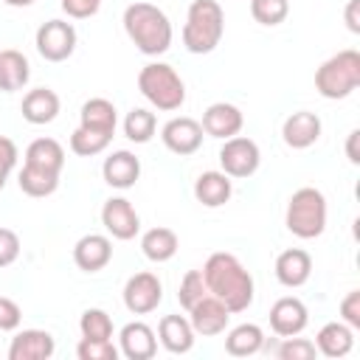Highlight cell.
Returning a JSON list of instances; mask_svg holds the SVG:
<instances>
[{
    "mask_svg": "<svg viewBox=\"0 0 360 360\" xmlns=\"http://www.w3.org/2000/svg\"><path fill=\"white\" fill-rule=\"evenodd\" d=\"M205 290L217 295L231 312H245L253 304V276L245 270V264L233 253H211L202 264Z\"/></svg>",
    "mask_w": 360,
    "mask_h": 360,
    "instance_id": "6da1fadb",
    "label": "cell"
},
{
    "mask_svg": "<svg viewBox=\"0 0 360 360\" xmlns=\"http://www.w3.org/2000/svg\"><path fill=\"white\" fill-rule=\"evenodd\" d=\"M124 31L132 39V45L146 56H160L172 45V22L163 8L152 3H129L124 8Z\"/></svg>",
    "mask_w": 360,
    "mask_h": 360,
    "instance_id": "7a4b0ae2",
    "label": "cell"
},
{
    "mask_svg": "<svg viewBox=\"0 0 360 360\" xmlns=\"http://www.w3.org/2000/svg\"><path fill=\"white\" fill-rule=\"evenodd\" d=\"M225 34V11L217 0H194L183 25V45L188 53H211Z\"/></svg>",
    "mask_w": 360,
    "mask_h": 360,
    "instance_id": "3957f363",
    "label": "cell"
},
{
    "mask_svg": "<svg viewBox=\"0 0 360 360\" xmlns=\"http://www.w3.org/2000/svg\"><path fill=\"white\" fill-rule=\"evenodd\" d=\"M138 90L143 93V98L152 107H158L163 112L180 110L183 101H186V84H183L180 73L166 62L143 65L141 73H138Z\"/></svg>",
    "mask_w": 360,
    "mask_h": 360,
    "instance_id": "277c9868",
    "label": "cell"
},
{
    "mask_svg": "<svg viewBox=\"0 0 360 360\" xmlns=\"http://www.w3.org/2000/svg\"><path fill=\"white\" fill-rule=\"evenodd\" d=\"M287 231L298 239H315L323 233L326 228V197L323 191L304 186L298 191H292L290 202H287V214H284Z\"/></svg>",
    "mask_w": 360,
    "mask_h": 360,
    "instance_id": "5b68a950",
    "label": "cell"
},
{
    "mask_svg": "<svg viewBox=\"0 0 360 360\" xmlns=\"http://www.w3.org/2000/svg\"><path fill=\"white\" fill-rule=\"evenodd\" d=\"M360 84V53L346 48L329 56L318 70H315V90L323 98H346L357 90Z\"/></svg>",
    "mask_w": 360,
    "mask_h": 360,
    "instance_id": "8992f818",
    "label": "cell"
},
{
    "mask_svg": "<svg viewBox=\"0 0 360 360\" xmlns=\"http://www.w3.org/2000/svg\"><path fill=\"white\" fill-rule=\"evenodd\" d=\"M37 51L48 62H65L76 51V28L68 20H48L37 28Z\"/></svg>",
    "mask_w": 360,
    "mask_h": 360,
    "instance_id": "52a82bcc",
    "label": "cell"
},
{
    "mask_svg": "<svg viewBox=\"0 0 360 360\" xmlns=\"http://www.w3.org/2000/svg\"><path fill=\"white\" fill-rule=\"evenodd\" d=\"M262 163V152L256 146V141L245 138V135H233L225 138L222 149H219V166L228 177H250Z\"/></svg>",
    "mask_w": 360,
    "mask_h": 360,
    "instance_id": "ba28073f",
    "label": "cell"
},
{
    "mask_svg": "<svg viewBox=\"0 0 360 360\" xmlns=\"http://www.w3.org/2000/svg\"><path fill=\"white\" fill-rule=\"evenodd\" d=\"M163 301V284L155 273L143 270L127 278L124 284V307L132 315H146L152 309H158V304Z\"/></svg>",
    "mask_w": 360,
    "mask_h": 360,
    "instance_id": "9c48e42d",
    "label": "cell"
},
{
    "mask_svg": "<svg viewBox=\"0 0 360 360\" xmlns=\"http://www.w3.org/2000/svg\"><path fill=\"white\" fill-rule=\"evenodd\" d=\"M101 225L112 239L127 242V239H135V233L141 231V217L127 197H110L101 208Z\"/></svg>",
    "mask_w": 360,
    "mask_h": 360,
    "instance_id": "30bf717a",
    "label": "cell"
},
{
    "mask_svg": "<svg viewBox=\"0 0 360 360\" xmlns=\"http://www.w3.org/2000/svg\"><path fill=\"white\" fill-rule=\"evenodd\" d=\"M160 138H163V146L169 152L186 158V155H194L202 146V127H200V121H194L188 115H180V118H172V121L163 124Z\"/></svg>",
    "mask_w": 360,
    "mask_h": 360,
    "instance_id": "8fae6325",
    "label": "cell"
},
{
    "mask_svg": "<svg viewBox=\"0 0 360 360\" xmlns=\"http://www.w3.org/2000/svg\"><path fill=\"white\" fill-rule=\"evenodd\" d=\"M228 318H231V309H228L217 295H211V292H205V295L188 309V323H191L194 335H202V338H211V335L225 332Z\"/></svg>",
    "mask_w": 360,
    "mask_h": 360,
    "instance_id": "7c38bea8",
    "label": "cell"
},
{
    "mask_svg": "<svg viewBox=\"0 0 360 360\" xmlns=\"http://www.w3.org/2000/svg\"><path fill=\"white\" fill-rule=\"evenodd\" d=\"M307 323H309V312H307L304 301L295 295H284L270 307V329L278 338L301 335L307 329Z\"/></svg>",
    "mask_w": 360,
    "mask_h": 360,
    "instance_id": "4fadbf2b",
    "label": "cell"
},
{
    "mask_svg": "<svg viewBox=\"0 0 360 360\" xmlns=\"http://www.w3.org/2000/svg\"><path fill=\"white\" fill-rule=\"evenodd\" d=\"M56 352V340L45 329H22L8 343V360H48Z\"/></svg>",
    "mask_w": 360,
    "mask_h": 360,
    "instance_id": "5bb4252c",
    "label": "cell"
},
{
    "mask_svg": "<svg viewBox=\"0 0 360 360\" xmlns=\"http://www.w3.org/2000/svg\"><path fill=\"white\" fill-rule=\"evenodd\" d=\"M112 259V242L104 233H87L73 245V262L84 273H98Z\"/></svg>",
    "mask_w": 360,
    "mask_h": 360,
    "instance_id": "9a60e30c",
    "label": "cell"
},
{
    "mask_svg": "<svg viewBox=\"0 0 360 360\" xmlns=\"http://www.w3.org/2000/svg\"><path fill=\"white\" fill-rule=\"evenodd\" d=\"M242 124H245V115H242V110H239L236 104L217 101V104H211V107L202 112V124H200V127H202L205 135L225 141V138L239 135Z\"/></svg>",
    "mask_w": 360,
    "mask_h": 360,
    "instance_id": "2e32d148",
    "label": "cell"
},
{
    "mask_svg": "<svg viewBox=\"0 0 360 360\" xmlns=\"http://www.w3.org/2000/svg\"><path fill=\"white\" fill-rule=\"evenodd\" d=\"M281 138L290 149H307L321 138V118L309 110H298V112L284 118Z\"/></svg>",
    "mask_w": 360,
    "mask_h": 360,
    "instance_id": "e0dca14e",
    "label": "cell"
},
{
    "mask_svg": "<svg viewBox=\"0 0 360 360\" xmlns=\"http://www.w3.org/2000/svg\"><path fill=\"white\" fill-rule=\"evenodd\" d=\"M118 340H121V349H118V352H121L127 360H149V357H155V352H158V338H155L152 326L143 323V321L127 323V326L121 329Z\"/></svg>",
    "mask_w": 360,
    "mask_h": 360,
    "instance_id": "ac0fdd59",
    "label": "cell"
},
{
    "mask_svg": "<svg viewBox=\"0 0 360 360\" xmlns=\"http://www.w3.org/2000/svg\"><path fill=\"white\" fill-rule=\"evenodd\" d=\"M101 174H104V183L112 188H132L141 177V160L129 149H118L110 158H104Z\"/></svg>",
    "mask_w": 360,
    "mask_h": 360,
    "instance_id": "d6986e66",
    "label": "cell"
},
{
    "mask_svg": "<svg viewBox=\"0 0 360 360\" xmlns=\"http://www.w3.org/2000/svg\"><path fill=\"white\" fill-rule=\"evenodd\" d=\"M312 276V256L301 248H287L276 259V278L284 287H301Z\"/></svg>",
    "mask_w": 360,
    "mask_h": 360,
    "instance_id": "ffe728a7",
    "label": "cell"
},
{
    "mask_svg": "<svg viewBox=\"0 0 360 360\" xmlns=\"http://www.w3.org/2000/svg\"><path fill=\"white\" fill-rule=\"evenodd\" d=\"M59 107H62V101H59V96L51 90V87H34V90H28L25 96H22V118L28 121V124H51L56 115H59Z\"/></svg>",
    "mask_w": 360,
    "mask_h": 360,
    "instance_id": "44dd1931",
    "label": "cell"
},
{
    "mask_svg": "<svg viewBox=\"0 0 360 360\" xmlns=\"http://www.w3.org/2000/svg\"><path fill=\"white\" fill-rule=\"evenodd\" d=\"M354 346V329L343 321H332L323 323L315 335V349L323 357H346Z\"/></svg>",
    "mask_w": 360,
    "mask_h": 360,
    "instance_id": "7402d4cb",
    "label": "cell"
},
{
    "mask_svg": "<svg viewBox=\"0 0 360 360\" xmlns=\"http://www.w3.org/2000/svg\"><path fill=\"white\" fill-rule=\"evenodd\" d=\"M233 194V186H231V177L225 172H202L197 180H194V197L197 202H202L205 208H219L231 200Z\"/></svg>",
    "mask_w": 360,
    "mask_h": 360,
    "instance_id": "603a6c76",
    "label": "cell"
},
{
    "mask_svg": "<svg viewBox=\"0 0 360 360\" xmlns=\"http://www.w3.org/2000/svg\"><path fill=\"white\" fill-rule=\"evenodd\" d=\"M158 338H160L163 349L172 352V354H186L194 346V329H191L188 318H183V315H166V318H160Z\"/></svg>",
    "mask_w": 360,
    "mask_h": 360,
    "instance_id": "cb8c5ba5",
    "label": "cell"
},
{
    "mask_svg": "<svg viewBox=\"0 0 360 360\" xmlns=\"http://www.w3.org/2000/svg\"><path fill=\"white\" fill-rule=\"evenodd\" d=\"M31 79V65L25 59V53L14 51V48H6L0 51V90L3 93H14V90H22Z\"/></svg>",
    "mask_w": 360,
    "mask_h": 360,
    "instance_id": "d4e9b609",
    "label": "cell"
},
{
    "mask_svg": "<svg viewBox=\"0 0 360 360\" xmlns=\"http://www.w3.org/2000/svg\"><path fill=\"white\" fill-rule=\"evenodd\" d=\"M25 163L34 166V169H45V172L62 174L65 149H62V143L53 141V138H37V141H31L28 149H25Z\"/></svg>",
    "mask_w": 360,
    "mask_h": 360,
    "instance_id": "484cf974",
    "label": "cell"
},
{
    "mask_svg": "<svg viewBox=\"0 0 360 360\" xmlns=\"http://www.w3.org/2000/svg\"><path fill=\"white\" fill-rule=\"evenodd\" d=\"M177 248H180V239H177V233L172 231V228H163V225H158V228H149L143 236H141V250H143V256L149 259V262H169L174 253H177Z\"/></svg>",
    "mask_w": 360,
    "mask_h": 360,
    "instance_id": "4316f807",
    "label": "cell"
},
{
    "mask_svg": "<svg viewBox=\"0 0 360 360\" xmlns=\"http://www.w3.org/2000/svg\"><path fill=\"white\" fill-rule=\"evenodd\" d=\"M82 124L79 127H87V129H98V132H110L115 135V124H118V115H115V104L110 98H87L82 104V112H79Z\"/></svg>",
    "mask_w": 360,
    "mask_h": 360,
    "instance_id": "83f0119b",
    "label": "cell"
},
{
    "mask_svg": "<svg viewBox=\"0 0 360 360\" xmlns=\"http://www.w3.org/2000/svg\"><path fill=\"white\" fill-rule=\"evenodd\" d=\"M264 349V332L256 323H239L225 335V352L233 357H250Z\"/></svg>",
    "mask_w": 360,
    "mask_h": 360,
    "instance_id": "f1b7e54d",
    "label": "cell"
},
{
    "mask_svg": "<svg viewBox=\"0 0 360 360\" xmlns=\"http://www.w3.org/2000/svg\"><path fill=\"white\" fill-rule=\"evenodd\" d=\"M17 183H20V191L28 194V197H51L56 191V186H59V174L22 163Z\"/></svg>",
    "mask_w": 360,
    "mask_h": 360,
    "instance_id": "f546056e",
    "label": "cell"
},
{
    "mask_svg": "<svg viewBox=\"0 0 360 360\" xmlns=\"http://www.w3.org/2000/svg\"><path fill=\"white\" fill-rule=\"evenodd\" d=\"M155 129H158V118H155V112H149V110H143V107L129 110L127 118H124V135H127L132 143H146V141H152Z\"/></svg>",
    "mask_w": 360,
    "mask_h": 360,
    "instance_id": "4dcf8cb0",
    "label": "cell"
},
{
    "mask_svg": "<svg viewBox=\"0 0 360 360\" xmlns=\"http://www.w3.org/2000/svg\"><path fill=\"white\" fill-rule=\"evenodd\" d=\"M112 135L110 132H98V129H87V127H76L70 135V149L82 158H93L98 152H104L110 146Z\"/></svg>",
    "mask_w": 360,
    "mask_h": 360,
    "instance_id": "1f68e13d",
    "label": "cell"
},
{
    "mask_svg": "<svg viewBox=\"0 0 360 360\" xmlns=\"http://www.w3.org/2000/svg\"><path fill=\"white\" fill-rule=\"evenodd\" d=\"M79 329H82V338H90V340H112V318L104 309H98V307H90V309L82 312Z\"/></svg>",
    "mask_w": 360,
    "mask_h": 360,
    "instance_id": "d6a6232c",
    "label": "cell"
},
{
    "mask_svg": "<svg viewBox=\"0 0 360 360\" xmlns=\"http://www.w3.org/2000/svg\"><path fill=\"white\" fill-rule=\"evenodd\" d=\"M250 14L262 25H278L290 14V0H250Z\"/></svg>",
    "mask_w": 360,
    "mask_h": 360,
    "instance_id": "836d02e7",
    "label": "cell"
},
{
    "mask_svg": "<svg viewBox=\"0 0 360 360\" xmlns=\"http://www.w3.org/2000/svg\"><path fill=\"white\" fill-rule=\"evenodd\" d=\"M205 278H202V270H188L180 281V290H177V301L183 309H191L202 295H205Z\"/></svg>",
    "mask_w": 360,
    "mask_h": 360,
    "instance_id": "e575fe53",
    "label": "cell"
},
{
    "mask_svg": "<svg viewBox=\"0 0 360 360\" xmlns=\"http://www.w3.org/2000/svg\"><path fill=\"white\" fill-rule=\"evenodd\" d=\"M318 354L315 343L307 340V338H281L278 349H276V357L278 360H312Z\"/></svg>",
    "mask_w": 360,
    "mask_h": 360,
    "instance_id": "d590c367",
    "label": "cell"
},
{
    "mask_svg": "<svg viewBox=\"0 0 360 360\" xmlns=\"http://www.w3.org/2000/svg\"><path fill=\"white\" fill-rule=\"evenodd\" d=\"M118 346H112V340H90L82 338L76 346V357L79 360H118Z\"/></svg>",
    "mask_w": 360,
    "mask_h": 360,
    "instance_id": "8d00e7d4",
    "label": "cell"
},
{
    "mask_svg": "<svg viewBox=\"0 0 360 360\" xmlns=\"http://www.w3.org/2000/svg\"><path fill=\"white\" fill-rule=\"evenodd\" d=\"M20 256V236L11 228H0V267L14 264Z\"/></svg>",
    "mask_w": 360,
    "mask_h": 360,
    "instance_id": "74e56055",
    "label": "cell"
},
{
    "mask_svg": "<svg viewBox=\"0 0 360 360\" xmlns=\"http://www.w3.org/2000/svg\"><path fill=\"white\" fill-rule=\"evenodd\" d=\"M14 166H17V143L11 138L0 135V188L6 186L8 174L14 172Z\"/></svg>",
    "mask_w": 360,
    "mask_h": 360,
    "instance_id": "f35d334b",
    "label": "cell"
},
{
    "mask_svg": "<svg viewBox=\"0 0 360 360\" xmlns=\"http://www.w3.org/2000/svg\"><path fill=\"white\" fill-rule=\"evenodd\" d=\"M22 321V309L17 301L0 295V332H14Z\"/></svg>",
    "mask_w": 360,
    "mask_h": 360,
    "instance_id": "ab89813d",
    "label": "cell"
},
{
    "mask_svg": "<svg viewBox=\"0 0 360 360\" xmlns=\"http://www.w3.org/2000/svg\"><path fill=\"white\" fill-rule=\"evenodd\" d=\"M101 8V0H62V11L73 20H87Z\"/></svg>",
    "mask_w": 360,
    "mask_h": 360,
    "instance_id": "60d3db41",
    "label": "cell"
},
{
    "mask_svg": "<svg viewBox=\"0 0 360 360\" xmlns=\"http://www.w3.org/2000/svg\"><path fill=\"white\" fill-rule=\"evenodd\" d=\"M340 318H343V323H349L352 329H360V290H352V292L340 301Z\"/></svg>",
    "mask_w": 360,
    "mask_h": 360,
    "instance_id": "b9f144b4",
    "label": "cell"
},
{
    "mask_svg": "<svg viewBox=\"0 0 360 360\" xmlns=\"http://www.w3.org/2000/svg\"><path fill=\"white\" fill-rule=\"evenodd\" d=\"M357 8H360V0H349L346 6V25L352 34H360V17H357Z\"/></svg>",
    "mask_w": 360,
    "mask_h": 360,
    "instance_id": "7bdbcfd3",
    "label": "cell"
},
{
    "mask_svg": "<svg viewBox=\"0 0 360 360\" xmlns=\"http://www.w3.org/2000/svg\"><path fill=\"white\" fill-rule=\"evenodd\" d=\"M357 138H360V129H352L349 132V141H346V158L352 163H360V155H357Z\"/></svg>",
    "mask_w": 360,
    "mask_h": 360,
    "instance_id": "ee69618b",
    "label": "cell"
},
{
    "mask_svg": "<svg viewBox=\"0 0 360 360\" xmlns=\"http://www.w3.org/2000/svg\"><path fill=\"white\" fill-rule=\"evenodd\" d=\"M6 6H14V8H22V6H31L34 0H3Z\"/></svg>",
    "mask_w": 360,
    "mask_h": 360,
    "instance_id": "f6af8a7d",
    "label": "cell"
}]
</instances>
